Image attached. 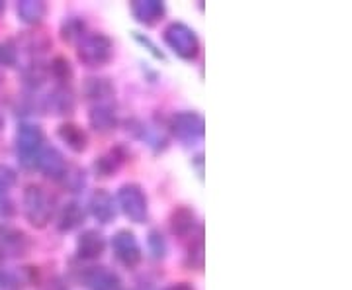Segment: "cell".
Returning <instances> with one entry per match:
<instances>
[{"mask_svg":"<svg viewBox=\"0 0 352 290\" xmlns=\"http://www.w3.org/2000/svg\"><path fill=\"white\" fill-rule=\"evenodd\" d=\"M76 55L88 67H102L112 57V41L104 34H85L78 39Z\"/></svg>","mask_w":352,"mask_h":290,"instance_id":"1","label":"cell"},{"mask_svg":"<svg viewBox=\"0 0 352 290\" xmlns=\"http://www.w3.org/2000/svg\"><path fill=\"white\" fill-rule=\"evenodd\" d=\"M24 214L32 226L43 227L47 226L53 214L50 194L38 185H30L24 190Z\"/></svg>","mask_w":352,"mask_h":290,"instance_id":"2","label":"cell"},{"mask_svg":"<svg viewBox=\"0 0 352 290\" xmlns=\"http://www.w3.org/2000/svg\"><path fill=\"white\" fill-rule=\"evenodd\" d=\"M164 41L182 59H194L200 50V41L196 38L194 30H190L182 22H173L164 30Z\"/></svg>","mask_w":352,"mask_h":290,"instance_id":"3","label":"cell"},{"mask_svg":"<svg viewBox=\"0 0 352 290\" xmlns=\"http://www.w3.org/2000/svg\"><path fill=\"white\" fill-rule=\"evenodd\" d=\"M118 204L124 210V214L135 222L141 224L147 218V198L143 194V190L139 185H124L118 190Z\"/></svg>","mask_w":352,"mask_h":290,"instance_id":"4","label":"cell"},{"mask_svg":"<svg viewBox=\"0 0 352 290\" xmlns=\"http://www.w3.org/2000/svg\"><path fill=\"white\" fill-rule=\"evenodd\" d=\"M16 149H18V155H20L22 163H36L38 153L43 149V134H41V130L38 126H30V124L20 126L18 134H16Z\"/></svg>","mask_w":352,"mask_h":290,"instance_id":"5","label":"cell"},{"mask_svg":"<svg viewBox=\"0 0 352 290\" xmlns=\"http://www.w3.org/2000/svg\"><path fill=\"white\" fill-rule=\"evenodd\" d=\"M112 249L113 255H116V259H118L122 265L129 267V269L138 267L139 261H141V247H139L135 236H133L131 231H127V229H122V231H118V234L113 236Z\"/></svg>","mask_w":352,"mask_h":290,"instance_id":"6","label":"cell"},{"mask_svg":"<svg viewBox=\"0 0 352 290\" xmlns=\"http://www.w3.org/2000/svg\"><path fill=\"white\" fill-rule=\"evenodd\" d=\"M170 127L176 138L186 143H194L204 138V118L196 112L176 114L170 122Z\"/></svg>","mask_w":352,"mask_h":290,"instance_id":"7","label":"cell"},{"mask_svg":"<svg viewBox=\"0 0 352 290\" xmlns=\"http://www.w3.org/2000/svg\"><path fill=\"white\" fill-rule=\"evenodd\" d=\"M36 167H38L39 171L43 173V175H47L51 178H61L65 177V173H67V163H65L63 155L57 152L55 147H45V149H41L38 153V157H36Z\"/></svg>","mask_w":352,"mask_h":290,"instance_id":"8","label":"cell"},{"mask_svg":"<svg viewBox=\"0 0 352 290\" xmlns=\"http://www.w3.org/2000/svg\"><path fill=\"white\" fill-rule=\"evenodd\" d=\"M131 14L139 24L151 25L161 20V16L164 14V6L159 0H135V2H131Z\"/></svg>","mask_w":352,"mask_h":290,"instance_id":"9","label":"cell"},{"mask_svg":"<svg viewBox=\"0 0 352 290\" xmlns=\"http://www.w3.org/2000/svg\"><path fill=\"white\" fill-rule=\"evenodd\" d=\"M106 249V243H104V238H102L98 231H94V229H88L85 231L78 241H76V251L78 255L82 257V259H88V261H92V259H98L102 253Z\"/></svg>","mask_w":352,"mask_h":290,"instance_id":"10","label":"cell"},{"mask_svg":"<svg viewBox=\"0 0 352 290\" xmlns=\"http://www.w3.org/2000/svg\"><path fill=\"white\" fill-rule=\"evenodd\" d=\"M85 282L90 290H118L120 278L104 267H94L85 275Z\"/></svg>","mask_w":352,"mask_h":290,"instance_id":"11","label":"cell"},{"mask_svg":"<svg viewBox=\"0 0 352 290\" xmlns=\"http://www.w3.org/2000/svg\"><path fill=\"white\" fill-rule=\"evenodd\" d=\"M90 126L94 127L96 132H100V134H108V132H112L113 127H116V112H113V108L110 104H96L92 110H90Z\"/></svg>","mask_w":352,"mask_h":290,"instance_id":"12","label":"cell"},{"mask_svg":"<svg viewBox=\"0 0 352 290\" xmlns=\"http://www.w3.org/2000/svg\"><path fill=\"white\" fill-rule=\"evenodd\" d=\"M90 208H92V214L94 218H98L102 224H108L112 222L113 216H116V206H113L112 196L104 190H98L92 200H90Z\"/></svg>","mask_w":352,"mask_h":290,"instance_id":"13","label":"cell"},{"mask_svg":"<svg viewBox=\"0 0 352 290\" xmlns=\"http://www.w3.org/2000/svg\"><path fill=\"white\" fill-rule=\"evenodd\" d=\"M59 138L63 139L65 143H67L75 153H80L87 149V134H85L82 127L75 126V124H63V126L59 127Z\"/></svg>","mask_w":352,"mask_h":290,"instance_id":"14","label":"cell"},{"mask_svg":"<svg viewBox=\"0 0 352 290\" xmlns=\"http://www.w3.org/2000/svg\"><path fill=\"white\" fill-rule=\"evenodd\" d=\"M85 222V210L80 208V204L76 202H69L65 204V208L61 210L59 216V229L61 231H71Z\"/></svg>","mask_w":352,"mask_h":290,"instance_id":"15","label":"cell"},{"mask_svg":"<svg viewBox=\"0 0 352 290\" xmlns=\"http://www.w3.org/2000/svg\"><path fill=\"white\" fill-rule=\"evenodd\" d=\"M192 227H194V212L190 208H184V206L176 208L173 216H170V229H173V234L184 238V236H188L190 231H192Z\"/></svg>","mask_w":352,"mask_h":290,"instance_id":"16","label":"cell"},{"mask_svg":"<svg viewBox=\"0 0 352 290\" xmlns=\"http://www.w3.org/2000/svg\"><path fill=\"white\" fill-rule=\"evenodd\" d=\"M45 4L39 0H22L18 4V16L20 20L25 24H38L41 22V18L45 16Z\"/></svg>","mask_w":352,"mask_h":290,"instance_id":"17","label":"cell"},{"mask_svg":"<svg viewBox=\"0 0 352 290\" xmlns=\"http://www.w3.org/2000/svg\"><path fill=\"white\" fill-rule=\"evenodd\" d=\"M122 163H124V155L116 149V152H110L108 155H104V157H100L96 161V171H98L100 177H110L113 171L120 169Z\"/></svg>","mask_w":352,"mask_h":290,"instance_id":"18","label":"cell"},{"mask_svg":"<svg viewBox=\"0 0 352 290\" xmlns=\"http://www.w3.org/2000/svg\"><path fill=\"white\" fill-rule=\"evenodd\" d=\"M25 241V236L22 231H16L10 227H0V243L2 247H20Z\"/></svg>","mask_w":352,"mask_h":290,"instance_id":"19","label":"cell"},{"mask_svg":"<svg viewBox=\"0 0 352 290\" xmlns=\"http://www.w3.org/2000/svg\"><path fill=\"white\" fill-rule=\"evenodd\" d=\"M51 106L57 110V114H65L67 110L73 108V96L67 94L65 90H55V92L51 94Z\"/></svg>","mask_w":352,"mask_h":290,"instance_id":"20","label":"cell"},{"mask_svg":"<svg viewBox=\"0 0 352 290\" xmlns=\"http://www.w3.org/2000/svg\"><path fill=\"white\" fill-rule=\"evenodd\" d=\"M82 30H85V24L82 22H78V20H69V22H65L63 24V39L65 41H73V39H80L85 34H82Z\"/></svg>","mask_w":352,"mask_h":290,"instance_id":"21","label":"cell"},{"mask_svg":"<svg viewBox=\"0 0 352 290\" xmlns=\"http://www.w3.org/2000/svg\"><path fill=\"white\" fill-rule=\"evenodd\" d=\"M16 185V173L10 167L0 165V194H6Z\"/></svg>","mask_w":352,"mask_h":290,"instance_id":"22","label":"cell"},{"mask_svg":"<svg viewBox=\"0 0 352 290\" xmlns=\"http://www.w3.org/2000/svg\"><path fill=\"white\" fill-rule=\"evenodd\" d=\"M51 73L57 76V79H61V81H67L69 76L73 75L71 65H69V61H67L65 57H57V59L51 63Z\"/></svg>","mask_w":352,"mask_h":290,"instance_id":"23","label":"cell"},{"mask_svg":"<svg viewBox=\"0 0 352 290\" xmlns=\"http://www.w3.org/2000/svg\"><path fill=\"white\" fill-rule=\"evenodd\" d=\"M18 59V51L10 41H0V65H14Z\"/></svg>","mask_w":352,"mask_h":290,"instance_id":"24","label":"cell"},{"mask_svg":"<svg viewBox=\"0 0 352 290\" xmlns=\"http://www.w3.org/2000/svg\"><path fill=\"white\" fill-rule=\"evenodd\" d=\"M188 265L196 267V269H201V265H204V241L201 240H198L196 241V245L190 247Z\"/></svg>","mask_w":352,"mask_h":290,"instance_id":"25","label":"cell"},{"mask_svg":"<svg viewBox=\"0 0 352 290\" xmlns=\"http://www.w3.org/2000/svg\"><path fill=\"white\" fill-rule=\"evenodd\" d=\"M149 247H151V253L155 257H164L166 243H164L163 236H161L159 231H151V234H149Z\"/></svg>","mask_w":352,"mask_h":290,"instance_id":"26","label":"cell"},{"mask_svg":"<svg viewBox=\"0 0 352 290\" xmlns=\"http://www.w3.org/2000/svg\"><path fill=\"white\" fill-rule=\"evenodd\" d=\"M164 290H194V287L188 284V282H178V284H170V287H166Z\"/></svg>","mask_w":352,"mask_h":290,"instance_id":"27","label":"cell"},{"mask_svg":"<svg viewBox=\"0 0 352 290\" xmlns=\"http://www.w3.org/2000/svg\"><path fill=\"white\" fill-rule=\"evenodd\" d=\"M4 10V2H0V12Z\"/></svg>","mask_w":352,"mask_h":290,"instance_id":"28","label":"cell"}]
</instances>
